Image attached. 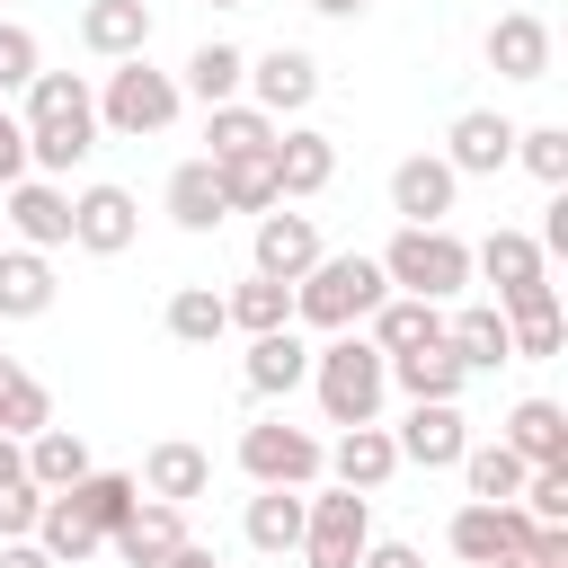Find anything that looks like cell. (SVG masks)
Listing matches in <instances>:
<instances>
[{
    "label": "cell",
    "instance_id": "ac0fdd59",
    "mask_svg": "<svg viewBox=\"0 0 568 568\" xmlns=\"http://www.w3.org/2000/svg\"><path fill=\"white\" fill-rule=\"evenodd\" d=\"M488 71H497V80H515V89L550 80V27H541L532 9H506V18L488 27Z\"/></svg>",
    "mask_w": 568,
    "mask_h": 568
},
{
    "label": "cell",
    "instance_id": "44dd1931",
    "mask_svg": "<svg viewBox=\"0 0 568 568\" xmlns=\"http://www.w3.org/2000/svg\"><path fill=\"white\" fill-rule=\"evenodd\" d=\"M178 541H195V532H186V506H160V497H142V506L106 532V550H115L124 568H160Z\"/></svg>",
    "mask_w": 568,
    "mask_h": 568
},
{
    "label": "cell",
    "instance_id": "52a82bcc",
    "mask_svg": "<svg viewBox=\"0 0 568 568\" xmlns=\"http://www.w3.org/2000/svg\"><path fill=\"white\" fill-rule=\"evenodd\" d=\"M320 462H328V444L311 426H284V417L240 426V470L257 488H320Z\"/></svg>",
    "mask_w": 568,
    "mask_h": 568
},
{
    "label": "cell",
    "instance_id": "5b68a950",
    "mask_svg": "<svg viewBox=\"0 0 568 568\" xmlns=\"http://www.w3.org/2000/svg\"><path fill=\"white\" fill-rule=\"evenodd\" d=\"M178 71H151V53H133V62H106V80H98V133H124V142H151V133H169L178 124Z\"/></svg>",
    "mask_w": 568,
    "mask_h": 568
},
{
    "label": "cell",
    "instance_id": "f1b7e54d",
    "mask_svg": "<svg viewBox=\"0 0 568 568\" xmlns=\"http://www.w3.org/2000/svg\"><path fill=\"white\" fill-rule=\"evenodd\" d=\"M98 462H89V444H80V426H44V435H27V488H44V497H62V488H80Z\"/></svg>",
    "mask_w": 568,
    "mask_h": 568
},
{
    "label": "cell",
    "instance_id": "ee69618b",
    "mask_svg": "<svg viewBox=\"0 0 568 568\" xmlns=\"http://www.w3.org/2000/svg\"><path fill=\"white\" fill-rule=\"evenodd\" d=\"M36 515H44V488L9 479V488H0V541H27V532H36Z\"/></svg>",
    "mask_w": 568,
    "mask_h": 568
},
{
    "label": "cell",
    "instance_id": "ba28073f",
    "mask_svg": "<svg viewBox=\"0 0 568 568\" xmlns=\"http://www.w3.org/2000/svg\"><path fill=\"white\" fill-rule=\"evenodd\" d=\"M532 532H541V524H532L524 506H479V497H470V506H453V524H444V541H453V559H462V568L524 559V550H532Z\"/></svg>",
    "mask_w": 568,
    "mask_h": 568
},
{
    "label": "cell",
    "instance_id": "d4e9b609",
    "mask_svg": "<svg viewBox=\"0 0 568 568\" xmlns=\"http://www.w3.org/2000/svg\"><path fill=\"white\" fill-rule=\"evenodd\" d=\"M470 275H488L497 302H515L524 284H550V257L532 248V231H488V240L470 248Z\"/></svg>",
    "mask_w": 568,
    "mask_h": 568
},
{
    "label": "cell",
    "instance_id": "ffe728a7",
    "mask_svg": "<svg viewBox=\"0 0 568 568\" xmlns=\"http://www.w3.org/2000/svg\"><path fill=\"white\" fill-rule=\"evenodd\" d=\"M133 479H142V497H160V506H195V497L213 488V453L169 435V444H151V453H142V470H133Z\"/></svg>",
    "mask_w": 568,
    "mask_h": 568
},
{
    "label": "cell",
    "instance_id": "3957f363",
    "mask_svg": "<svg viewBox=\"0 0 568 568\" xmlns=\"http://www.w3.org/2000/svg\"><path fill=\"white\" fill-rule=\"evenodd\" d=\"M311 390H320V417L328 426H382V399H390V364L373 355V337H328L311 346Z\"/></svg>",
    "mask_w": 568,
    "mask_h": 568
},
{
    "label": "cell",
    "instance_id": "7dc6e473",
    "mask_svg": "<svg viewBox=\"0 0 568 568\" xmlns=\"http://www.w3.org/2000/svg\"><path fill=\"white\" fill-rule=\"evenodd\" d=\"M532 248H541V257H568V195H550V222H541Z\"/></svg>",
    "mask_w": 568,
    "mask_h": 568
},
{
    "label": "cell",
    "instance_id": "277c9868",
    "mask_svg": "<svg viewBox=\"0 0 568 568\" xmlns=\"http://www.w3.org/2000/svg\"><path fill=\"white\" fill-rule=\"evenodd\" d=\"M373 266L390 275V293H408V302H435V311H444V302L470 284V240H453L444 222H435V231L399 222V231H390V248H382Z\"/></svg>",
    "mask_w": 568,
    "mask_h": 568
},
{
    "label": "cell",
    "instance_id": "7bdbcfd3",
    "mask_svg": "<svg viewBox=\"0 0 568 568\" xmlns=\"http://www.w3.org/2000/svg\"><path fill=\"white\" fill-rule=\"evenodd\" d=\"M36 71H44V44H36L18 18H0V106H9V98H18Z\"/></svg>",
    "mask_w": 568,
    "mask_h": 568
},
{
    "label": "cell",
    "instance_id": "f35d334b",
    "mask_svg": "<svg viewBox=\"0 0 568 568\" xmlns=\"http://www.w3.org/2000/svg\"><path fill=\"white\" fill-rule=\"evenodd\" d=\"M453 470L470 479V497H479V506H515V497H524V462H515L506 444H470Z\"/></svg>",
    "mask_w": 568,
    "mask_h": 568
},
{
    "label": "cell",
    "instance_id": "816d5d0a",
    "mask_svg": "<svg viewBox=\"0 0 568 568\" xmlns=\"http://www.w3.org/2000/svg\"><path fill=\"white\" fill-rule=\"evenodd\" d=\"M311 9H320V18H364L373 0H311Z\"/></svg>",
    "mask_w": 568,
    "mask_h": 568
},
{
    "label": "cell",
    "instance_id": "f6af8a7d",
    "mask_svg": "<svg viewBox=\"0 0 568 568\" xmlns=\"http://www.w3.org/2000/svg\"><path fill=\"white\" fill-rule=\"evenodd\" d=\"M27 178V124H18V106H0V186H18Z\"/></svg>",
    "mask_w": 568,
    "mask_h": 568
},
{
    "label": "cell",
    "instance_id": "d6986e66",
    "mask_svg": "<svg viewBox=\"0 0 568 568\" xmlns=\"http://www.w3.org/2000/svg\"><path fill=\"white\" fill-rule=\"evenodd\" d=\"M506 311V337H515V364H550L559 346H568V320H559V284H524L515 302H497Z\"/></svg>",
    "mask_w": 568,
    "mask_h": 568
},
{
    "label": "cell",
    "instance_id": "7402d4cb",
    "mask_svg": "<svg viewBox=\"0 0 568 568\" xmlns=\"http://www.w3.org/2000/svg\"><path fill=\"white\" fill-rule=\"evenodd\" d=\"M240 382H248L257 399H284V390H302V382H311V346H302V328H266V337H248V355H240Z\"/></svg>",
    "mask_w": 568,
    "mask_h": 568
},
{
    "label": "cell",
    "instance_id": "4dcf8cb0",
    "mask_svg": "<svg viewBox=\"0 0 568 568\" xmlns=\"http://www.w3.org/2000/svg\"><path fill=\"white\" fill-rule=\"evenodd\" d=\"M275 133H284V124H275V115H257L248 98L204 106V142H213L204 160H248V151H275Z\"/></svg>",
    "mask_w": 568,
    "mask_h": 568
},
{
    "label": "cell",
    "instance_id": "9c48e42d",
    "mask_svg": "<svg viewBox=\"0 0 568 568\" xmlns=\"http://www.w3.org/2000/svg\"><path fill=\"white\" fill-rule=\"evenodd\" d=\"M0 222L18 231V248L53 257V248H71V186H53V178H18V186H0Z\"/></svg>",
    "mask_w": 568,
    "mask_h": 568
},
{
    "label": "cell",
    "instance_id": "7c38bea8",
    "mask_svg": "<svg viewBox=\"0 0 568 568\" xmlns=\"http://www.w3.org/2000/svg\"><path fill=\"white\" fill-rule=\"evenodd\" d=\"M399 470L417 462V470H453L462 453H470V426H462V399H408V417H399Z\"/></svg>",
    "mask_w": 568,
    "mask_h": 568
},
{
    "label": "cell",
    "instance_id": "5bb4252c",
    "mask_svg": "<svg viewBox=\"0 0 568 568\" xmlns=\"http://www.w3.org/2000/svg\"><path fill=\"white\" fill-rule=\"evenodd\" d=\"M435 160H444L453 178H497V169L515 160V115H497V106H462Z\"/></svg>",
    "mask_w": 568,
    "mask_h": 568
},
{
    "label": "cell",
    "instance_id": "30bf717a",
    "mask_svg": "<svg viewBox=\"0 0 568 568\" xmlns=\"http://www.w3.org/2000/svg\"><path fill=\"white\" fill-rule=\"evenodd\" d=\"M328 248H320V222L311 213H293V204H275V213H257V240H248V275H275V284H302L311 266H320Z\"/></svg>",
    "mask_w": 568,
    "mask_h": 568
},
{
    "label": "cell",
    "instance_id": "6da1fadb",
    "mask_svg": "<svg viewBox=\"0 0 568 568\" xmlns=\"http://www.w3.org/2000/svg\"><path fill=\"white\" fill-rule=\"evenodd\" d=\"M18 124H27V178H71L98 151V89L80 71H36L18 89Z\"/></svg>",
    "mask_w": 568,
    "mask_h": 568
},
{
    "label": "cell",
    "instance_id": "e0dca14e",
    "mask_svg": "<svg viewBox=\"0 0 568 568\" xmlns=\"http://www.w3.org/2000/svg\"><path fill=\"white\" fill-rule=\"evenodd\" d=\"M453 195H462V178H453L435 151H408V160L390 169V213L417 222V231H435V222L453 213Z\"/></svg>",
    "mask_w": 568,
    "mask_h": 568
},
{
    "label": "cell",
    "instance_id": "b9f144b4",
    "mask_svg": "<svg viewBox=\"0 0 568 568\" xmlns=\"http://www.w3.org/2000/svg\"><path fill=\"white\" fill-rule=\"evenodd\" d=\"M515 160L541 186H568V124H515Z\"/></svg>",
    "mask_w": 568,
    "mask_h": 568
},
{
    "label": "cell",
    "instance_id": "ab89813d",
    "mask_svg": "<svg viewBox=\"0 0 568 568\" xmlns=\"http://www.w3.org/2000/svg\"><path fill=\"white\" fill-rule=\"evenodd\" d=\"M62 497H71L98 532H115V524L142 506V479H133V470H89V479H80V488H62Z\"/></svg>",
    "mask_w": 568,
    "mask_h": 568
},
{
    "label": "cell",
    "instance_id": "60d3db41",
    "mask_svg": "<svg viewBox=\"0 0 568 568\" xmlns=\"http://www.w3.org/2000/svg\"><path fill=\"white\" fill-rule=\"evenodd\" d=\"M213 178H222V204H231V213H275V151L213 160Z\"/></svg>",
    "mask_w": 568,
    "mask_h": 568
},
{
    "label": "cell",
    "instance_id": "f546056e",
    "mask_svg": "<svg viewBox=\"0 0 568 568\" xmlns=\"http://www.w3.org/2000/svg\"><path fill=\"white\" fill-rule=\"evenodd\" d=\"M27 541H36L53 568H80V559H98V550H106V532H98L71 497H44V515H36V532H27Z\"/></svg>",
    "mask_w": 568,
    "mask_h": 568
},
{
    "label": "cell",
    "instance_id": "f907efd6",
    "mask_svg": "<svg viewBox=\"0 0 568 568\" xmlns=\"http://www.w3.org/2000/svg\"><path fill=\"white\" fill-rule=\"evenodd\" d=\"M0 568H53V559H44L36 541H0Z\"/></svg>",
    "mask_w": 568,
    "mask_h": 568
},
{
    "label": "cell",
    "instance_id": "bcb514c9",
    "mask_svg": "<svg viewBox=\"0 0 568 568\" xmlns=\"http://www.w3.org/2000/svg\"><path fill=\"white\" fill-rule=\"evenodd\" d=\"M355 568H426V550H417V541H364Z\"/></svg>",
    "mask_w": 568,
    "mask_h": 568
},
{
    "label": "cell",
    "instance_id": "e575fe53",
    "mask_svg": "<svg viewBox=\"0 0 568 568\" xmlns=\"http://www.w3.org/2000/svg\"><path fill=\"white\" fill-rule=\"evenodd\" d=\"M444 337V311L435 302H408V293H390L382 311H373V355L390 364V355H408V346H435Z\"/></svg>",
    "mask_w": 568,
    "mask_h": 568
},
{
    "label": "cell",
    "instance_id": "cb8c5ba5",
    "mask_svg": "<svg viewBox=\"0 0 568 568\" xmlns=\"http://www.w3.org/2000/svg\"><path fill=\"white\" fill-rule=\"evenodd\" d=\"M80 44H89L98 62L151 53V0H89V9H80Z\"/></svg>",
    "mask_w": 568,
    "mask_h": 568
},
{
    "label": "cell",
    "instance_id": "d590c367",
    "mask_svg": "<svg viewBox=\"0 0 568 568\" xmlns=\"http://www.w3.org/2000/svg\"><path fill=\"white\" fill-rule=\"evenodd\" d=\"M44 426H53V390H44L18 355H0V435L27 444V435H44Z\"/></svg>",
    "mask_w": 568,
    "mask_h": 568
},
{
    "label": "cell",
    "instance_id": "8fae6325",
    "mask_svg": "<svg viewBox=\"0 0 568 568\" xmlns=\"http://www.w3.org/2000/svg\"><path fill=\"white\" fill-rule=\"evenodd\" d=\"M142 240V204H133V186H80L71 195V248H89V257H124Z\"/></svg>",
    "mask_w": 568,
    "mask_h": 568
},
{
    "label": "cell",
    "instance_id": "2e32d148",
    "mask_svg": "<svg viewBox=\"0 0 568 568\" xmlns=\"http://www.w3.org/2000/svg\"><path fill=\"white\" fill-rule=\"evenodd\" d=\"M337 178V142L320 124H284L275 133V204H311Z\"/></svg>",
    "mask_w": 568,
    "mask_h": 568
},
{
    "label": "cell",
    "instance_id": "8d00e7d4",
    "mask_svg": "<svg viewBox=\"0 0 568 568\" xmlns=\"http://www.w3.org/2000/svg\"><path fill=\"white\" fill-rule=\"evenodd\" d=\"M222 311H231V328H248V337H266V328H293V284H275V275H248V284H231V293H222Z\"/></svg>",
    "mask_w": 568,
    "mask_h": 568
},
{
    "label": "cell",
    "instance_id": "681fc988",
    "mask_svg": "<svg viewBox=\"0 0 568 568\" xmlns=\"http://www.w3.org/2000/svg\"><path fill=\"white\" fill-rule=\"evenodd\" d=\"M9 479H27V444H18V435H0V488H9Z\"/></svg>",
    "mask_w": 568,
    "mask_h": 568
},
{
    "label": "cell",
    "instance_id": "74e56055",
    "mask_svg": "<svg viewBox=\"0 0 568 568\" xmlns=\"http://www.w3.org/2000/svg\"><path fill=\"white\" fill-rule=\"evenodd\" d=\"M160 320H169V337H178V346H213V337L231 328V311H222V293H213V284H178Z\"/></svg>",
    "mask_w": 568,
    "mask_h": 568
},
{
    "label": "cell",
    "instance_id": "83f0119b",
    "mask_svg": "<svg viewBox=\"0 0 568 568\" xmlns=\"http://www.w3.org/2000/svg\"><path fill=\"white\" fill-rule=\"evenodd\" d=\"M160 204H169V222L178 231H222V178H213V160H178L169 169V186H160Z\"/></svg>",
    "mask_w": 568,
    "mask_h": 568
},
{
    "label": "cell",
    "instance_id": "4fadbf2b",
    "mask_svg": "<svg viewBox=\"0 0 568 568\" xmlns=\"http://www.w3.org/2000/svg\"><path fill=\"white\" fill-rule=\"evenodd\" d=\"M311 98H320V62H311L302 44H266V53L248 62V106H257V115L284 124V115H302Z\"/></svg>",
    "mask_w": 568,
    "mask_h": 568
},
{
    "label": "cell",
    "instance_id": "d6a6232c",
    "mask_svg": "<svg viewBox=\"0 0 568 568\" xmlns=\"http://www.w3.org/2000/svg\"><path fill=\"white\" fill-rule=\"evenodd\" d=\"M240 532H248V550H266V559L302 550V488H257L248 515H240Z\"/></svg>",
    "mask_w": 568,
    "mask_h": 568
},
{
    "label": "cell",
    "instance_id": "7a4b0ae2",
    "mask_svg": "<svg viewBox=\"0 0 568 568\" xmlns=\"http://www.w3.org/2000/svg\"><path fill=\"white\" fill-rule=\"evenodd\" d=\"M382 302H390V275H382L364 248H346V257H320V266L293 284V328L346 337V328H364Z\"/></svg>",
    "mask_w": 568,
    "mask_h": 568
},
{
    "label": "cell",
    "instance_id": "f5cc1de1",
    "mask_svg": "<svg viewBox=\"0 0 568 568\" xmlns=\"http://www.w3.org/2000/svg\"><path fill=\"white\" fill-rule=\"evenodd\" d=\"M497 568H541V559H497Z\"/></svg>",
    "mask_w": 568,
    "mask_h": 568
},
{
    "label": "cell",
    "instance_id": "c3c4849f",
    "mask_svg": "<svg viewBox=\"0 0 568 568\" xmlns=\"http://www.w3.org/2000/svg\"><path fill=\"white\" fill-rule=\"evenodd\" d=\"M160 568H222V559H213V550H204V541H178V550H169V559H160Z\"/></svg>",
    "mask_w": 568,
    "mask_h": 568
},
{
    "label": "cell",
    "instance_id": "603a6c76",
    "mask_svg": "<svg viewBox=\"0 0 568 568\" xmlns=\"http://www.w3.org/2000/svg\"><path fill=\"white\" fill-rule=\"evenodd\" d=\"M497 444H506L524 470H550V462H568V408H559V399H515Z\"/></svg>",
    "mask_w": 568,
    "mask_h": 568
},
{
    "label": "cell",
    "instance_id": "1f68e13d",
    "mask_svg": "<svg viewBox=\"0 0 568 568\" xmlns=\"http://www.w3.org/2000/svg\"><path fill=\"white\" fill-rule=\"evenodd\" d=\"M390 382L408 390V399H462L470 390V373H462V355L435 337V346H408V355H390Z\"/></svg>",
    "mask_w": 568,
    "mask_h": 568
},
{
    "label": "cell",
    "instance_id": "484cf974",
    "mask_svg": "<svg viewBox=\"0 0 568 568\" xmlns=\"http://www.w3.org/2000/svg\"><path fill=\"white\" fill-rule=\"evenodd\" d=\"M444 346L462 355V373H497V364H515V337H506V311H497V302H462V311L444 320Z\"/></svg>",
    "mask_w": 568,
    "mask_h": 568
},
{
    "label": "cell",
    "instance_id": "836d02e7",
    "mask_svg": "<svg viewBox=\"0 0 568 568\" xmlns=\"http://www.w3.org/2000/svg\"><path fill=\"white\" fill-rule=\"evenodd\" d=\"M53 311V257L0 248V320H44Z\"/></svg>",
    "mask_w": 568,
    "mask_h": 568
},
{
    "label": "cell",
    "instance_id": "8992f818",
    "mask_svg": "<svg viewBox=\"0 0 568 568\" xmlns=\"http://www.w3.org/2000/svg\"><path fill=\"white\" fill-rule=\"evenodd\" d=\"M373 541V497L355 488H302V568H355Z\"/></svg>",
    "mask_w": 568,
    "mask_h": 568
},
{
    "label": "cell",
    "instance_id": "9a60e30c",
    "mask_svg": "<svg viewBox=\"0 0 568 568\" xmlns=\"http://www.w3.org/2000/svg\"><path fill=\"white\" fill-rule=\"evenodd\" d=\"M390 470H399L390 426H337V444H328V462H320V479H328V488H355V497L390 488Z\"/></svg>",
    "mask_w": 568,
    "mask_h": 568
},
{
    "label": "cell",
    "instance_id": "db71d44e",
    "mask_svg": "<svg viewBox=\"0 0 568 568\" xmlns=\"http://www.w3.org/2000/svg\"><path fill=\"white\" fill-rule=\"evenodd\" d=\"M213 9H248V0H213Z\"/></svg>",
    "mask_w": 568,
    "mask_h": 568
},
{
    "label": "cell",
    "instance_id": "4316f807",
    "mask_svg": "<svg viewBox=\"0 0 568 568\" xmlns=\"http://www.w3.org/2000/svg\"><path fill=\"white\" fill-rule=\"evenodd\" d=\"M240 89H248V53H240V44H222V36H213V44H195V53H186V71H178V98H195V106H231Z\"/></svg>",
    "mask_w": 568,
    "mask_h": 568
}]
</instances>
